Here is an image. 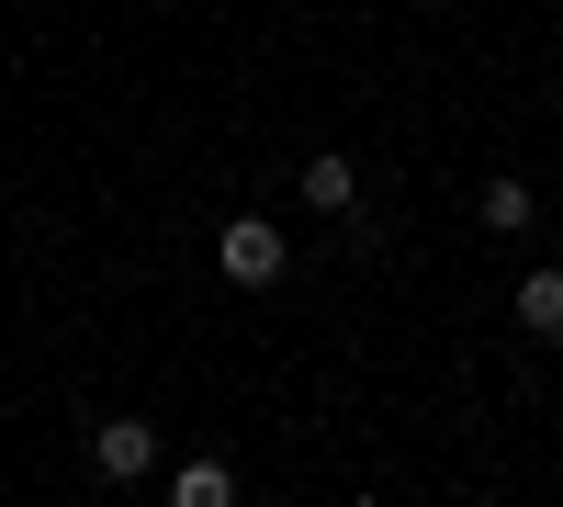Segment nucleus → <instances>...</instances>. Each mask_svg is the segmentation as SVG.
Masks as SVG:
<instances>
[{
	"instance_id": "obj_3",
	"label": "nucleus",
	"mask_w": 563,
	"mask_h": 507,
	"mask_svg": "<svg viewBox=\"0 0 563 507\" xmlns=\"http://www.w3.org/2000/svg\"><path fill=\"white\" fill-rule=\"evenodd\" d=\"M294 180H305V203H316V214H361V158L327 147V158H305Z\"/></svg>"
},
{
	"instance_id": "obj_2",
	"label": "nucleus",
	"mask_w": 563,
	"mask_h": 507,
	"mask_svg": "<svg viewBox=\"0 0 563 507\" xmlns=\"http://www.w3.org/2000/svg\"><path fill=\"white\" fill-rule=\"evenodd\" d=\"M90 474H102V485H147L158 474V429L147 418H102V429H90Z\"/></svg>"
},
{
	"instance_id": "obj_4",
	"label": "nucleus",
	"mask_w": 563,
	"mask_h": 507,
	"mask_svg": "<svg viewBox=\"0 0 563 507\" xmlns=\"http://www.w3.org/2000/svg\"><path fill=\"white\" fill-rule=\"evenodd\" d=\"M519 328L530 339H563V271H519Z\"/></svg>"
},
{
	"instance_id": "obj_6",
	"label": "nucleus",
	"mask_w": 563,
	"mask_h": 507,
	"mask_svg": "<svg viewBox=\"0 0 563 507\" xmlns=\"http://www.w3.org/2000/svg\"><path fill=\"white\" fill-rule=\"evenodd\" d=\"M474 214L496 225V238H519V225H530V180H485V192H474Z\"/></svg>"
},
{
	"instance_id": "obj_1",
	"label": "nucleus",
	"mask_w": 563,
	"mask_h": 507,
	"mask_svg": "<svg viewBox=\"0 0 563 507\" xmlns=\"http://www.w3.org/2000/svg\"><path fill=\"white\" fill-rule=\"evenodd\" d=\"M214 271H225L238 294H271L282 271H294V249H282V225H271V214H225V238H214Z\"/></svg>"
},
{
	"instance_id": "obj_5",
	"label": "nucleus",
	"mask_w": 563,
	"mask_h": 507,
	"mask_svg": "<svg viewBox=\"0 0 563 507\" xmlns=\"http://www.w3.org/2000/svg\"><path fill=\"white\" fill-rule=\"evenodd\" d=\"M169 496H180V507H238V474H225V463H180Z\"/></svg>"
}]
</instances>
